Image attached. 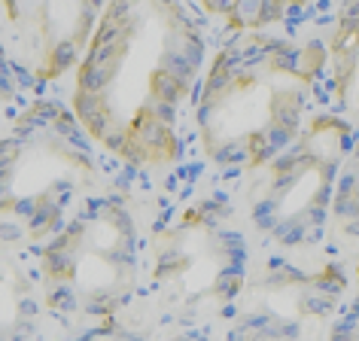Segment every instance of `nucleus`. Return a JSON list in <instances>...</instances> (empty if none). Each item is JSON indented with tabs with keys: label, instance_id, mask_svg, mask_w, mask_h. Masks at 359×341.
I'll return each instance as SVG.
<instances>
[{
	"label": "nucleus",
	"instance_id": "4468645a",
	"mask_svg": "<svg viewBox=\"0 0 359 341\" xmlns=\"http://www.w3.org/2000/svg\"><path fill=\"white\" fill-rule=\"evenodd\" d=\"M353 268H356V283L344 299V305H341V311L335 314V320H332L326 341H359V265Z\"/></svg>",
	"mask_w": 359,
	"mask_h": 341
},
{
	"label": "nucleus",
	"instance_id": "9d476101",
	"mask_svg": "<svg viewBox=\"0 0 359 341\" xmlns=\"http://www.w3.org/2000/svg\"><path fill=\"white\" fill-rule=\"evenodd\" d=\"M52 317L43 299L31 250L4 247V341H52Z\"/></svg>",
	"mask_w": 359,
	"mask_h": 341
},
{
	"label": "nucleus",
	"instance_id": "f257e3e1",
	"mask_svg": "<svg viewBox=\"0 0 359 341\" xmlns=\"http://www.w3.org/2000/svg\"><path fill=\"white\" fill-rule=\"evenodd\" d=\"M219 34L195 0H110L67 104L125 174L165 183L192 165V113Z\"/></svg>",
	"mask_w": 359,
	"mask_h": 341
},
{
	"label": "nucleus",
	"instance_id": "0eeeda50",
	"mask_svg": "<svg viewBox=\"0 0 359 341\" xmlns=\"http://www.w3.org/2000/svg\"><path fill=\"white\" fill-rule=\"evenodd\" d=\"M353 283L356 268L332 250L313 256L259 250L219 329L226 341H326Z\"/></svg>",
	"mask_w": 359,
	"mask_h": 341
},
{
	"label": "nucleus",
	"instance_id": "423d86ee",
	"mask_svg": "<svg viewBox=\"0 0 359 341\" xmlns=\"http://www.w3.org/2000/svg\"><path fill=\"white\" fill-rule=\"evenodd\" d=\"M359 128L323 104L299 138L238 183L259 250L313 256L329 244L332 201Z\"/></svg>",
	"mask_w": 359,
	"mask_h": 341
},
{
	"label": "nucleus",
	"instance_id": "1a4fd4ad",
	"mask_svg": "<svg viewBox=\"0 0 359 341\" xmlns=\"http://www.w3.org/2000/svg\"><path fill=\"white\" fill-rule=\"evenodd\" d=\"M217 34H304L323 28L335 0H195Z\"/></svg>",
	"mask_w": 359,
	"mask_h": 341
},
{
	"label": "nucleus",
	"instance_id": "2eb2a0df",
	"mask_svg": "<svg viewBox=\"0 0 359 341\" xmlns=\"http://www.w3.org/2000/svg\"><path fill=\"white\" fill-rule=\"evenodd\" d=\"M158 341H226L219 326H165Z\"/></svg>",
	"mask_w": 359,
	"mask_h": 341
},
{
	"label": "nucleus",
	"instance_id": "9b49d317",
	"mask_svg": "<svg viewBox=\"0 0 359 341\" xmlns=\"http://www.w3.org/2000/svg\"><path fill=\"white\" fill-rule=\"evenodd\" d=\"M326 107L359 128V0H335L329 13Z\"/></svg>",
	"mask_w": 359,
	"mask_h": 341
},
{
	"label": "nucleus",
	"instance_id": "f8f14e48",
	"mask_svg": "<svg viewBox=\"0 0 359 341\" xmlns=\"http://www.w3.org/2000/svg\"><path fill=\"white\" fill-rule=\"evenodd\" d=\"M326 250L347 259L350 265H359V134L347 152L344 168H341V177H338Z\"/></svg>",
	"mask_w": 359,
	"mask_h": 341
},
{
	"label": "nucleus",
	"instance_id": "20e7f679",
	"mask_svg": "<svg viewBox=\"0 0 359 341\" xmlns=\"http://www.w3.org/2000/svg\"><path fill=\"white\" fill-rule=\"evenodd\" d=\"M125 170L92 140L65 92L22 95L4 104L0 131V238L40 250Z\"/></svg>",
	"mask_w": 359,
	"mask_h": 341
},
{
	"label": "nucleus",
	"instance_id": "f03ea898",
	"mask_svg": "<svg viewBox=\"0 0 359 341\" xmlns=\"http://www.w3.org/2000/svg\"><path fill=\"white\" fill-rule=\"evenodd\" d=\"M326 104V25L304 34H219L192 113V161L244 183Z\"/></svg>",
	"mask_w": 359,
	"mask_h": 341
},
{
	"label": "nucleus",
	"instance_id": "ddd939ff",
	"mask_svg": "<svg viewBox=\"0 0 359 341\" xmlns=\"http://www.w3.org/2000/svg\"><path fill=\"white\" fill-rule=\"evenodd\" d=\"M161 323L158 317L147 308V302H137L131 311L119 314V317L101 320L95 326L67 332V335H58L55 341H158L161 335Z\"/></svg>",
	"mask_w": 359,
	"mask_h": 341
},
{
	"label": "nucleus",
	"instance_id": "39448f33",
	"mask_svg": "<svg viewBox=\"0 0 359 341\" xmlns=\"http://www.w3.org/2000/svg\"><path fill=\"white\" fill-rule=\"evenodd\" d=\"M156 192L158 186L125 174L34 250L55 338L119 317L143 299Z\"/></svg>",
	"mask_w": 359,
	"mask_h": 341
},
{
	"label": "nucleus",
	"instance_id": "6e6552de",
	"mask_svg": "<svg viewBox=\"0 0 359 341\" xmlns=\"http://www.w3.org/2000/svg\"><path fill=\"white\" fill-rule=\"evenodd\" d=\"M110 0H0L4 104L67 92Z\"/></svg>",
	"mask_w": 359,
	"mask_h": 341
},
{
	"label": "nucleus",
	"instance_id": "7ed1b4c3",
	"mask_svg": "<svg viewBox=\"0 0 359 341\" xmlns=\"http://www.w3.org/2000/svg\"><path fill=\"white\" fill-rule=\"evenodd\" d=\"M256 256L238 186L192 161L158 183L143 302L161 326H222Z\"/></svg>",
	"mask_w": 359,
	"mask_h": 341
}]
</instances>
